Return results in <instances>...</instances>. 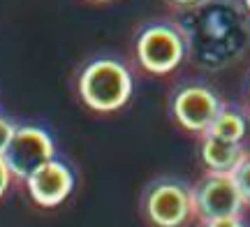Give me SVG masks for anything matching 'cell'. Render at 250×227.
<instances>
[{"instance_id": "obj_1", "label": "cell", "mask_w": 250, "mask_h": 227, "mask_svg": "<svg viewBox=\"0 0 250 227\" xmlns=\"http://www.w3.org/2000/svg\"><path fill=\"white\" fill-rule=\"evenodd\" d=\"M79 95L93 111H116L132 95V74L114 56L93 58L79 74Z\"/></svg>"}, {"instance_id": "obj_2", "label": "cell", "mask_w": 250, "mask_h": 227, "mask_svg": "<svg viewBox=\"0 0 250 227\" xmlns=\"http://www.w3.org/2000/svg\"><path fill=\"white\" fill-rule=\"evenodd\" d=\"M188 49L190 44H188L186 28L169 19H158V21L144 23L134 37L137 61L146 72L153 74L174 72L186 61Z\"/></svg>"}, {"instance_id": "obj_3", "label": "cell", "mask_w": 250, "mask_h": 227, "mask_svg": "<svg viewBox=\"0 0 250 227\" xmlns=\"http://www.w3.org/2000/svg\"><path fill=\"white\" fill-rule=\"evenodd\" d=\"M139 206L153 227H186L195 216L192 186L176 176H158L146 186Z\"/></svg>"}, {"instance_id": "obj_4", "label": "cell", "mask_w": 250, "mask_h": 227, "mask_svg": "<svg viewBox=\"0 0 250 227\" xmlns=\"http://www.w3.org/2000/svg\"><path fill=\"white\" fill-rule=\"evenodd\" d=\"M192 202H195V216L202 223L215 218L241 216L243 206L248 204L232 174L220 172L204 174L192 186Z\"/></svg>"}, {"instance_id": "obj_5", "label": "cell", "mask_w": 250, "mask_h": 227, "mask_svg": "<svg viewBox=\"0 0 250 227\" xmlns=\"http://www.w3.org/2000/svg\"><path fill=\"white\" fill-rule=\"evenodd\" d=\"M56 148L51 135L37 125H19L14 130V137L5 148V163H7L12 176L26 181L37 167L54 160Z\"/></svg>"}, {"instance_id": "obj_6", "label": "cell", "mask_w": 250, "mask_h": 227, "mask_svg": "<svg viewBox=\"0 0 250 227\" xmlns=\"http://www.w3.org/2000/svg\"><path fill=\"white\" fill-rule=\"evenodd\" d=\"M220 107H223L220 98L208 86H202V83L181 86L171 98V116H174V121L183 130L195 132V135H204L211 127Z\"/></svg>"}, {"instance_id": "obj_7", "label": "cell", "mask_w": 250, "mask_h": 227, "mask_svg": "<svg viewBox=\"0 0 250 227\" xmlns=\"http://www.w3.org/2000/svg\"><path fill=\"white\" fill-rule=\"evenodd\" d=\"M26 188L30 200L37 206L54 209L58 204L67 200L74 190V174L65 163L61 160H49L42 167H37L35 172L26 179Z\"/></svg>"}, {"instance_id": "obj_8", "label": "cell", "mask_w": 250, "mask_h": 227, "mask_svg": "<svg viewBox=\"0 0 250 227\" xmlns=\"http://www.w3.org/2000/svg\"><path fill=\"white\" fill-rule=\"evenodd\" d=\"M199 155H202V163L206 165L208 172L232 174L236 169V165L241 163V158L246 155V151H243V142H227V139L204 132Z\"/></svg>"}, {"instance_id": "obj_9", "label": "cell", "mask_w": 250, "mask_h": 227, "mask_svg": "<svg viewBox=\"0 0 250 227\" xmlns=\"http://www.w3.org/2000/svg\"><path fill=\"white\" fill-rule=\"evenodd\" d=\"M206 132L220 137V139H227V142H243L248 135V116L239 104H225L223 102L218 116L213 118V123Z\"/></svg>"}, {"instance_id": "obj_10", "label": "cell", "mask_w": 250, "mask_h": 227, "mask_svg": "<svg viewBox=\"0 0 250 227\" xmlns=\"http://www.w3.org/2000/svg\"><path fill=\"white\" fill-rule=\"evenodd\" d=\"M232 176H234V181H236V186H239L241 195L246 197V202H250V153H246L241 158V163L236 165Z\"/></svg>"}, {"instance_id": "obj_11", "label": "cell", "mask_w": 250, "mask_h": 227, "mask_svg": "<svg viewBox=\"0 0 250 227\" xmlns=\"http://www.w3.org/2000/svg\"><path fill=\"white\" fill-rule=\"evenodd\" d=\"M14 130H17V125H14V123H9L7 118L0 116V155L5 153V148L9 146L12 137H14Z\"/></svg>"}, {"instance_id": "obj_12", "label": "cell", "mask_w": 250, "mask_h": 227, "mask_svg": "<svg viewBox=\"0 0 250 227\" xmlns=\"http://www.w3.org/2000/svg\"><path fill=\"white\" fill-rule=\"evenodd\" d=\"M202 227H246V223L241 220V216H229V218L206 220Z\"/></svg>"}, {"instance_id": "obj_13", "label": "cell", "mask_w": 250, "mask_h": 227, "mask_svg": "<svg viewBox=\"0 0 250 227\" xmlns=\"http://www.w3.org/2000/svg\"><path fill=\"white\" fill-rule=\"evenodd\" d=\"M9 181H12V172H9L7 163H5V158L0 155V197H2V195L7 192Z\"/></svg>"}, {"instance_id": "obj_14", "label": "cell", "mask_w": 250, "mask_h": 227, "mask_svg": "<svg viewBox=\"0 0 250 227\" xmlns=\"http://www.w3.org/2000/svg\"><path fill=\"white\" fill-rule=\"evenodd\" d=\"M171 7H176V9H183V12H190V9H195L199 7V5H204L206 0H167Z\"/></svg>"}, {"instance_id": "obj_15", "label": "cell", "mask_w": 250, "mask_h": 227, "mask_svg": "<svg viewBox=\"0 0 250 227\" xmlns=\"http://www.w3.org/2000/svg\"><path fill=\"white\" fill-rule=\"evenodd\" d=\"M243 5H246V9H248V14H250V0H243Z\"/></svg>"}, {"instance_id": "obj_16", "label": "cell", "mask_w": 250, "mask_h": 227, "mask_svg": "<svg viewBox=\"0 0 250 227\" xmlns=\"http://www.w3.org/2000/svg\"><path fill=\"white\" fill-rule=\"evenodd\" d=\"M93 2H107V0H93Z\"/></svg>"}]
</instances>
